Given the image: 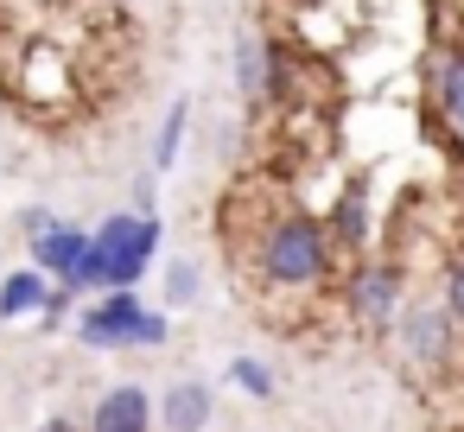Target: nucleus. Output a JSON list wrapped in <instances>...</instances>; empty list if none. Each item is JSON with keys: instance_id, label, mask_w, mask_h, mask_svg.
Returning a JSON list of instances; mask_svg holds the SVG:
<instances>
[{"instance_id": "10", "label": "nucleus", "mask_w": 464, "mask_h": 432, "mask_svg": "<svg viewBox=\"0 0 464 432\" xmlns=\"http://www.w3.org/2000/svg\"><path fill=\"white\" fill-rule=\"evenodd\" d=\"M426 109H432L439 121H451V128L464 134V45H458V52H439V58H432Z\"/></svg>"}, {"instance_id": "6", "label": "nucleus", "mask_w": 464, "mask_h": 432, "mask_svg": "<svg viewBox=\"0 0 464 432\" xmlns=\"http://www.w3.org/2000/svg\"><path fill=\"white\" fill-rule=\"evenodd\" d=\"M394 350H401V362L413 369V375H426V381H445V375H458V356H464V331L451 324V312L439 305V299H407V312L394 318Z\"/></svg>"}, {"instance_id": "3", "label": "nucleus", "mask_w": 464, "mask_h": 432, "mask_svg": "<svg viewBox=\"0 0 464 432\" xmlns=\"http://www.w3.org/2000/svg\"><path fill=\"white\" fill-rule=\"evenodd\" d=\"M77 343L83 350H102V356H121V350H160L172 337V318L160 305H147L140 293H96L77 305L71 318Z\"/></svg>"}, {"instance_id": "8", "label": "nucleus", "mask_w": 464, "mask_h": 432, "mask_svg": "<svg viewBox=\"0 0 464 432\" xmlns=\"http://www.w3.org/2000/svg\"><path fill=\"white\" fill-rule=\"evenodd\" d=\"M217 419V388L198 375H179L166 394H153V432H210Z\"/></svg>"}, {"instance_id": "13", "label": "nucleus", "mask_w": 464, "mask_h": 432, "mask_svg": "<svg viewBox=\"0 0 464 432\" xmlns=\"http://www.w3.org/2000/svg\"><path fill=\"white\" fill-rule=\"evenodd\" d=\"M160 286H166V293H160V312H166V318H172V312H191V305H198V293H204V267H198L191 254H172Z\"/></svg>"}, {"instance_id": "4", "label": "nucleus", "mask_w": 464, "mask_h": 432, "mask_svg": "<svg viewBox=\"0 0 464 432\" xmlns=\"http://www.w3.org/2000/svg\"><path fill=\"white\" fill-rule=\"evenodd\" d=\"M236 96L248 115H286L299 109V58L274 33H242L236 39Z\"/></svg>"}, {"instance_id": "1", "label": "nucleus", "mask_w": 464, "mask_h": 432, "mask_svg": "<svg viewBox=\"0 0 464 432\" xmlns=\"http://www.w3.org/2000/svg\"><path fill=\"white\" fill-rule=\"evenodd\" d=\"M242 261H248V274H255V286L267 299L274 293L280 299H318V293L337 286V267H343L324 216L305 210V204L261 210L255 229H248V242H242Z\"/></svg>"}, {"instance_id": "5", "label": "nucleus", "mask_w": 464, "mask_h": 432, "mask_svg": "<svg viewBox=\"0 0 464 432\" xmlns=\"http://www.w3.org/2000/svg\"><path fill=\"white\" fill-rule=\"evenodd\" d=\"M407 299H413L407 293V261H394V254H362L337 274V305L369 337H388L394 318L407 312Z\"/></svg>"}, {"instance_id": "11", "label": "nucleus", "mask_w": 464, "mask_h": 432, "mask_svg": "<svg viewBox=\"0 0 464 432\" xmlns=\"http://www.w3.org/2000/svg\"><path fill=\"white\" fill-rule=\"evenodd\" d=\"M45 293L52 280L39 267H14V274H0V324H26L45 312Z\"/></svg>"}, {"instance_id": "2", "label": "nucleus", "mask_w": 464, "mask_h": 432, "mask_svg": "<svg viewBox=\"0 0 464 432\" xmlns=\"http://www.w3.org/2000/svg\"><path fill=\"white\" fill-rule=\"evenodd\" d=\"M160 216H140V210H109L96 229H90V261H83V280L77 293L96 299V293H140V280L153 274L160 261Z\"/></svg>"}, {"instance_id": "15", "label": "nucleus", "mask_w": 464, "mask_h": 432, "mask_svg": "<svg viewBox=\"0 0 464 432\" xmlns=\"http://www.w3.org/2000/svg\"><path fill=\"white\" fill-rule=\"evenodd\" d=\"M439 305L451 312V324L464 331V248L445 261V280H439Z\"/></svg>"}, {"instance_id": "18", "label": "nucleus", "mask_w": 464, "mask_h": 432, "mask_svg": "<svg viewBox=\"0 0 464 432\" xmlns=\"http://www.w3.org/2000/svg\"><path fill=\"white\" fill-rule=\"evenodd\" d=\"M33 432H83V419H71V413H45Z\"/></svg>"}, {"instance_id": "17", "label": "nucleus", "mask_w": 464, "mask_h": 432, "mask_svg": "<svg viewBox=\"0 0 464 432\" xmlns=\"http://www.w3.org/2000/svg\"><path fill=\"white\" fill-rule=\"evenodd\" d=\"M52 223H58V210H52V204H26V210H20V216H14V229H20V235H26V242H33V235H45V229H52Z\"/></svg>"}, {"instance_id": "7", "label": "nucleus", "mask_w": 464, "mask_h": 432, "mask_svg": "<svg viewBox=\"0 0 464 432\" xmlns=\"http://www.w3.org/2000/svg\"><path fill=\"white\" fill-rule=\"evenodd\" d=\"M83 261H90V229H77V223H52L45 235H33L26 242V267H39L52 286H64V293H77V280H83ZM83 299V293H77Z\"/></svg>"}, {"instance_id": "16", "label": "nucleus", "mask_w": 464, "mask_h": 432, "mask_svg": "<svg viewBox=\"0 0 464 432\" xmlns=\"http://www.w3.org/2000/svg\"><path fill=\"white\" fill-rule=\"evenodd\" d=\"M77 305H83L77 293H64V286H52V293H45V312H39L33 324H39V331H64V324L77 318Z\"/></svg>"}, {"instance_id": "14", "label": "nucleus", "mask_w": 464, "mask_h": 432, "mask_svg": "<svg viewBox=\"0 0 464 432\" xmlns=\"http://www.w3.org/2000/svg\"><path fill=\"white\" fill-rule=\"evenodd\" d=\"M229 388H242L248 400H274L280 394V381H274V369L261 356H229Z\"/></svg>"}, {"instance_id": "9", "label": "nucleus", "mask_w": 464, "mask_h": 432, "mask_svg": "<svg viewBox=\"0 0 464 432\" xmlns=\"http://www.w3.org/2000/svg\"><path fill=\"white\" fill-rule=\"evenodd\" d=\"M83 432H153V394L140 381H115L96 394Z\"/></svg>"}, {"instance_id": "12", "label": "nucleus", "mask_w": 464, "mask_h": 432, "mask_svg": "<svg viewBox=\"0 0 464 432\" xmlns=\"http://www.w3.org/2000/svg\"><path fill=\"white\" fill-rule=\"evenodd\" d=\"M185 134H191V96H172V109L160 115V134H153V178L185 159Z\"/></svg>"}]
</instances>
